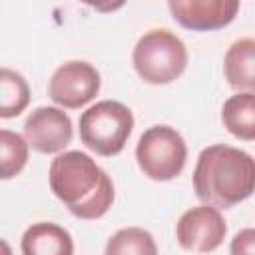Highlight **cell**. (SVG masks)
<instances>
[{"label":"cell","instance_id":"1","mask_svg":"<svg viewBox=\"0 0 255 255\" xmlns=\"http://www.w3.org/2000/svg\"><path fill=\"white\" fill-rule=\"evenodd\" d=\"M54 195L66 203L80 219H98L114 203V183L110 175L84 151H64L56 155L48 169Z\"/></svg>","mask_w":255,"mask_h":255},{"label":"cell","instance_id":"2","mask_svg":"<svg viewBox=\"0 0 255 255\" xmlns=\"http://www.w3.org/2000/svg\"><path fill=\"white\" fill-rule=\"evenodd\" d=\"M193 191L209 205L227 209L255 191V157L239 147H205L193 169Z\"/></svg>","mask_w":255,"mask_h":255},{"label":"cell","instance_id":"3","mask_svg":"<svg viewBox=\"0 0 255 255\" xmlns=\"http://www.w3.org/2000/svg\"><path fill=\"white\" fill-rule=\"evenodd\" d=\"M133 68L147 84H171L187 66V48L167 28L147 30L133 48Z\"/></svg>","mask_w":255,"mask_h":255},{"label":"cell","instance_id":"4","mask_svg":"<svg viewBox=\"0 0 255 255\" xmlns=\"http://www.w3.org/2000/svg\"><path fill=\"white\" fill-rule=\"evenodd\" d=\"M133 129V114L116 100H102L80 116V139L98 155H118Z\"/></svg>","mask_w":255,"mask_h":255},{"label":"cell","instance_id":"5","mask_svg":"<svg viewBox=\"0 0 255 255\" xmlns=\"http://www.w3.org/2000/svg\"><path fill=\"white\" fill-rule=\"evenodd\" d=\"M135 159L143 175L155 181L177 177L187 159V145L179 131L169 126H153L141 133L135 145Z\"/></svg>","mask_w":255,"mask_h":255},{"label":"cell","instance_id":"6","mask_svg":"<svg viewBox=\"0 0 255 255\" xmlns=\"http://www.w3.org/2000/svg\"><path fill=\"white\" fill-rule=\"evenodd\" d=\"M100 72L84 60L62 64L50 78L48 96L66 110H78L92 102L100 92Z\"/></svg>","mask_w":255,"mask_h":255},{"label":"cell","instance_id":"7","mask_svg":"<svg viewBox=\"0 0 255 255\" xmlns=\"http://www.w3.org/2000/svg\"><path fill=\"white\" fill-rule=\"evenodd\" d=\"M225 233L227 225L223 215L219 213V207L209 203L187 209L175 225L177 243L183 249L197 253L215 251L223 243Z\"/></svg>","mask_w":255,"mask_h":255},{"label":"cell","instance_id":"8","mask_svg":"<svg viewBox=\"0 0 255 255\" xmlns=\"http://www.w3.org/2000/svg\"><path fill=\"white\" fill-rule=\"evenodd\" d=\"M72 120L60 108L42 106L24 122V137L30 147L40 153L62 151L72 141Z\"/></svg>","mask_w":255,"mask_h":255},{"label":"cell","instance_id":"9","mask_svg":"<svg viewBox=\"0 0 255 255\" xmlns=\"http://www.w3.org/2000/svg\"><path fill=\"white\" fill-rule=\"evenodd\" d=\"M167 6L173 20L193 32L225 28L239 12V0H167Z\"/></svg>","mask_w":255,"mask_h":255},{"label":"cell","instance_id":"10","mask_svg":"<svg viewBox=\"0 0 255 255\" xmlns=\"http://www.w3.org/2000/svg\"><path fill=\"white\" fill-rule=\"evenodd\" d=\"M223 70L233 90L255 94V38L235 40L227 48Z\"/></svg>","mask_w":255,"mask_h":255},{"label":"cell","instance_id":"11","mask_svg":"<svg viewBox=\"0 0 255 255\" xmlns=\"http://www.w3.org/2000/svg\"><path fill=\"white\" fill-rule=\"evenodd\" d=\"M24 255H72L74 243L70 233L50 221H40L30 225L22 235Z\"/></svg>","mask_w":255,"mask_h":255},{"label":"cell","instance_id":"12","mask_svg":"<svg viewBox=\"0 0 255 255\" xmlns=\"http://www.w3.org/2000/svg\"><path fill=\"white\" fill-rule=\"evenodd\" d=\"M223 126L231 135L243 141H255V94L241 92L231 96L221 110Z\"/></svg>","mask_w":255,"mask_h":255},{"label":"cell","instance_id":"13","mask_svg":"<svg viewBox=\"0 0 255 255\" xmlns=\"http://www.w3.org/2000/svg\"><path fill=\"white\" fill-rule=\"evenodd\" d=\"M30 102V88L22 74L2 68L0 70V118L20 116Z\"/></svg>","mask_w":255,"mask_h":255},{"label":"cell","instance_id":"14","mask_svg":"<svg viewBox=\"0 0 255 255\" xmlns=\"http://www.w3.org/2000/svg\"><path fill=\"white\" fill-rule=\"evenodd\" d=\"M157 247L149 231L141 227H124L116 231L108 245L106 255H155Z\"/></svg>","mask_w":255,"mask_h":255},{"label":"cell","instance_id":"15","mask_svg":"<svg viewBox=\"0 0 255 255\" xmlns=\"http://www.w3.org/2000/svg\"><path fill=\"white\" fill-rule=\"evenodd\" d=\"M28 145L30 143L22 135L10 129L0 131V177L2 179H12L24 169L28 161Z\"/></svg>","mask_w":255,"mask_h":255},{"label":"cell","instance_id":"16","mask_svg":"<svg viewBox=\"0 0 255 255\" xmlns=\"http://www.w3.org/2000/svg\"><path fill=\"white\" fill-rule=\"evenodd\" d=\"M229 251H231L233 255H253V253H255V229H253V227L241 229V231L231 239Z\"/></svg>","mask_w":255,"mask_h":255},{"label":"cell","instance_id":"17","mask_svg":"<svg viewBox=\"0 0 255 255\" xmlns=\"http://www.w3.org/2000/svg\"><path fill=\"white\" fill-rule=\"evenodd\" d=\"M84 2L86 6L98 10V12H104V14H110V12H116L120 10L128 0H80Z\"/></svg>","mask_w":255,"mask_h":255}]
</instances>
